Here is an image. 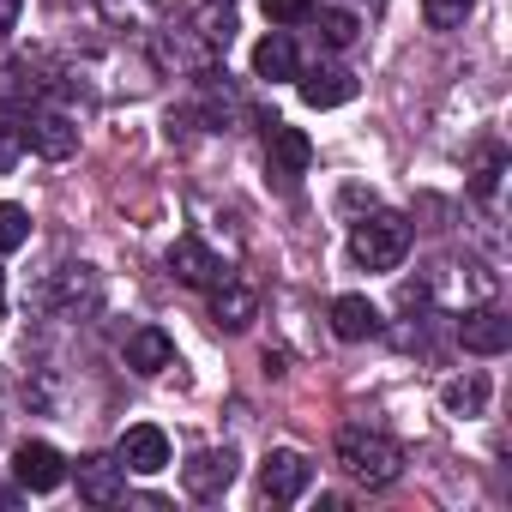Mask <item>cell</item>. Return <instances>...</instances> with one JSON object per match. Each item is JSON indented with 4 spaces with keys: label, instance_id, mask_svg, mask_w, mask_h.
<instances>
[{
    "label": "cell",
    "instance_id": "cell-17",
    "mask_svg": "<svg viewBox=\"0 0 512 512\" xmlns=\"http://www.w3.org/2000/svg\"><path fill=\"white\" fill-rule=\"evenodd\" d=\"M440 404H446V416H458V422L482 416V410H488V374H458V380H446Z\"/></svg>",
    "mask_w": 512,
    "mask_h": 512
},
{
    "label": "cell",
    "instance_id": "cell-18",
    "mask_svg": "<svg viewBox=\"0 0 512 512\" xmlns=\"http://www.w3.org/2000/svg\"><path fill=\"white\" fill-rule=\"evenodd\" d=\"M253 73L260 79H296V43L284 31H272L260 49H253Z\"/></svg>",
    "mask_w": 512,
    "mask_h": 512
},
{
    "label": "cell",
    "instance_id": "cell-27",
    "mask_svg": "<svg viewBox=\"0 0 512 512\" xmlns=\"http://www.w3.org/2000/svg\"><path fill=\"white\" fill-rule=\"evenodd\" d=\"M0 320H7V278H0Z\"/></svg>",
    "mask_w": 512,
    "mask_h": 512
},
{
    "label": "cell",
    "instance_id": "cell-23",
    "mask_svg": "<svg viewBox=\"0 0 512 512\" xmlns=\"http://www.w3.org/2000/svg\"><path fill=\"white\" fill-rule=\"evenodd\" d=\"M320 37H326V49H350L356 43V19L350 13H320Z\"/></svg>",
    "mask_w": 512,
    "mask_h": 512
},
{
    "label": "cell",
    "instance_id": "cell-2",
    "mask_svg": "<svg viewBox=\"0 0 512 512\" xmlns=\"http://www.w3.org/2000/svg\"><path fill=\"white\" fill-rule=\"evenodd\" d=\"M404 253H410V223L398 211H368L350 229V260L362 272H392V266H404Z\"/></svg>",
    "mask_w": 512,
    "mask_h": 512
},
{
    "label": "cell",
    "instance_id": "cell-8",
    "mask_svg": "<svg viewBox=\"0 0 512 512\" xmlns=\"http://www.w3.org/2000/svg\"><path fill=\"white\" fill-rule=\"evenodd\" d=\"M266 157H272V175L296 181V175H308V169H314V139H308L302 127L272 121V127H266Z\"/></svg>",
    "mask_w": 512,
    "mask_h": 512
},
{
    "label": "cell",
    "instance_id": "cell-4",
    "mask_svg": "<svg viewBox=\"0 0 512 512\" xmlns=\"http://www.w3.org/2000/svg\"><path fill=\"white\" fill-rule=\"evenodd\" d=\"M169 272H175L187 290H217V284H229L223 253H217V247H205L199 235H181V241L169 247Z\"/></svg>",
    "mask_w": 512,
    "mask_h": 512
},
{
    "label": "cell",
    "instance_id": "cell-22",
    "mask_svg": "<svg viewBox=\"0 0 512 512\" xmlns=\"http://www.w3.org/2000/svg\"><path fill=\"white\" fill-rule=\"evenodd\" d=\"M199 37H205V43H229V37H235V13H229V0H223V7H205V13H199Z\"/></svg>",
    "mask_w": 512,
    "mask_h": 512
},
{
    "label": "cell",
    "instance_id": "cell-24",
    "mask_svg": "<svg viewBox=\"0 0 512 512\" xmlns=\"http://www.w3.org/2000/svg\"><path fill=\"white\" fill-rule=\"evenodd\" d=\"M19 157H25V127L0 121V175H13V169H19Z\"/></svg>",
    "mask_w": 512,
    "mask_h": 512
},
{
    "label": "cell",
    "instance_id": "cell-5",
    "mask_svg": "<svg viewBox=\"0 0 512 512\" xmlns=\"http://www.w3.org/2000/svg\"><path fill=\"white\" fill-rule=\"evenodd\" d=\"M235 470H241V458H235L229 446H205V452H193V458L181 464V488H187L193 500H217V494L235 482Z\"/></svg>",
    "mask_w": 512,
    "mask_h": 512
},
{
    "label": "cell",
    "instance_id": "cell-11",
    "mask_svg": "<svg viewBox=\"0 0 512 512\" xmlns=\"http://www.w3.org/2000/svg\"><path fill=\"white\" fill-rule=\"evenodd\" d=\"M121 494H127L121 458H79V500L85 506H115Z\"/></svg>",
    "mask_w": 512,
    "mask_h": 512
},
{
    "label": "cell",
    "instance_id": "cell-13",
    "mask_svg": "<svg viewBox=\"0 0 512 512\" xmlns=\"http://www.w3.org/2000/svg\"><path fill=\"white\" fill-rule=\"evenodd\" d=\"M350 97H356V73L350 67H314L302 79V103L308 109H344Z\"/></svg>",
    "mask_w": 512,
    "mask_h": 512
},
{
    "label": "cell",
    "instance_id": "cell-20",
    "mask_svg": "<svg viewBox=\"0 0 512 512\" xmlns=\"http://www.w3.org/2000/svg\"><path fill=\"white\" fill-rule=\"evenodd\" d=\"M422 19H428L434 31H458V25L470 19V0H422Z\"/></svg>",
    "mask_w": 512,
    "mask_h": 512
},
{
    "label": "cell",
    "instance_id": "cell-1",
    "mask_svg": "<svg viewBox=\"0 0 512 512\" xmlns=\"http://www.w3.org/2000/svg\"><path fill=\"white\" fill-rule=\"evenodd\" d=\"M338 464H344V476L362 482V488H392V482L404 476V446L386 440L380 428H344V434H338Z\"/></svg>",
    "mask_w": 512,
    "mask_h": 512
},
{
    "label": "cell",
    "instance_id": "cell-26",
    "mask_svg": "<svg viewBox=\"0 0 512 512\" xmlns=\"http://www.w3.org/2000/svg\"><path fill=\"white\" fill-rule=\"evenodd\" d=\"M19 7H25V0H0V31H13V25H19Z\"/></svg>",
    "mask_w": 512,
    "mask_h": 512
},
{
    "label": "cell",
    "instance_id": "cell-9",
    "mask_svg": "<svg viewBox=\"0 0 512 512\" xmlns=\"http://www.w3.org/2000/svg\"><path fill=\"white\" fill-rule=\"evenodd\" d=\"M121 470H139V476H157L163 464H169V434L163 428H151V422H139V428H127L121 434Z\"/></svg>",
    "mask_w": 512,
    "mask_h": 512
},
{
    "label": "cell",
    "instance_id": "cell-16",
    "mask_svg": "<svg viewBox=\"0 0 512 512\" xmlns=\"http://www.w3.org/2000/svg\"><path fill=\"white\" fill-rule=\"evenodd\" d=\"M169 362H175V344H169L163 326H139V332L127 338V368H133V374H163Z\"/></svg>",
    "mask_w": 512,
    "mask_h": 512
},
{
    "label": "cell",
    "instance_id": "cell-19",
    "mask_svg": "<svg viewBox=\"0 0 512 512\" xmlns=\"http://www.w3.org/2000/svg\"><path fill=\"white\" fill-rule=\"evenodd\" d=\"M25 241H31V211L7 199V205H0V253H19Z\"/></svg>",
    "mask_w": 512,
    "mask_h": 512
},
{
    "label": "cell",
    "instance_id": "cell-3",
    "mask_svg": "<svg viewBox=\"0 0 512 512\" xmlns=\"http://www.w3.org/2000/svg\"><path fill=\"white\" fill-rule=\"evenodd\" d=\"M308 482H314V464H308L296 446H272V452H266V464H260V494H266V500L290 506V500L308 494Z\"/></svg>",
    "mask_w": 512,
    "mask_h": 512
},
{
    "label": "cell",
    "instance_id": "cell-10",
    "mask_svg": "<svg viewBox=\"0 0 512 512\" xmlns=\"http://www.w3.org/2000/svg\"><path fill=\"white\" fill-rule=\"evenodd\" d=\"M458 344H464L470 356H500V350L512 344V320L494 314V308H476V314L458 320Z\"/></svg>",
    "mask_w": 512,
    "mask_h": 512
},
{
    "label": "cell",
    "instance_id": "cell-15",
    "mask_svg": "<svg viewBox=\"0 0 512 512\" xmlns=\"http://www.w3.org/2000/svg\"><path fill=\"white\" fill-rule=\"evenodd\" d=\"M332 332H338L344 344H362V338L380 332V308H374L368 296H338V302H332Z\"/></svg>",
    "mask_w": 512,
    "mask_h": 512
},
{
    "label": "cell",
    "instance_id": "cell-14",
    "mask_svg": "<svg viewBox=\"0 0 512 512\" xmlns=\"http://www.w3.org/2000/svg\"><path fill=\"white\" fill-rule=\"evenodd\" d=\"M253 314H260V296L247 284H217V296H211V326L217 332H247Z\"/></svg>",
    "mask_w": 512,
    "mask_h": 512
},
{
    "label": "cell",
    "instance_id": "cell-25",
    "mask_svg": "<svg viewBox=\"0 0 512 512\" xmlns=\"http://www.w3.org/2000/svg\"><path fill=\"white\" fill-rule=\"evenodd\" d=\"M260 7H266L272 25H302V19L314 13V0H260Z\"/></svg>",
    "mask_w": 512,
    "mask_h": 512
},
{
    "label": "cell",
    "instance_id": "cell-7",
    "mask_svg": "<svg viewBox=\"0 0 512 512\" xmlns=\"http://www.w3.org/2000/svg\"><path fill=\"white\" fill-rule=\"evenodd\" d=\"M91 302H97L91 266H61V272L37 290V308H49V314H79V308H91Z\"/></svg>",
    "mask_w": 512,
    "mask_h": 512
},
{
    "label": "cell",
    "instance_id": "cell-21",
    "mask_svg": "<svg viewBox=\"0 0 512 512\" xmlns=\"http://www.w3.org/2000/svg\"><path fill=\"white\" fill-rule=\"evenodd\" d=\"M500 169H506V151H500V145H488V151H482V163H476V175H470L476 199H494V187H500Z\"/></svg>",
    "mask_w": 512,
    "mask_h": 512
},
{
    "label": "cell",
    "instance_id": "cell-6",
    "mask_svg": "<svg viewBox=\"0 0 512 512\" xmlns=\"http://www.w3.org/2000/svg\"><path fill=\"white\" fill-rule=\"evenodd\" d=\"M13 476H19V488H31V494H55V488L67 482V458H61L49 440H25V446L13 452Z\"/></svg>",
    "mask_w": 512,
    "mask_h": 512
},
{
    "label": "cell",
    "instance_id": "cell-12",
    "mask_svg": "<svg viewBox=\"0 0 512 512\" xmlns=\"http://www.w3.org/2000/svg\"><path fill=\"white\" fill-rule=\"evenodd\" d=\"M25 145H31L37 157H49V163H67V157L79 151V127H73L67 115H31Z\"/></svg>",
    "mask_w": 512,
    "mask_h": 512
}]
</instances>
